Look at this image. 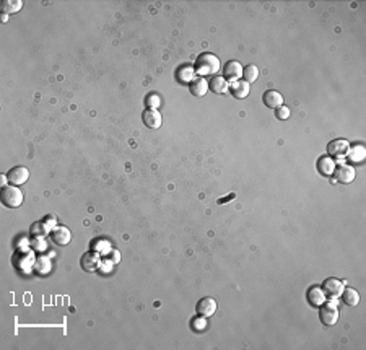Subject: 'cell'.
Instances as JSON below:
<instances>
[{
    "mask_svg": "<svg viewBox=\"0 0 366 350\" xmlns=\"http://www.w3.org/2000/svg\"><path fill=\"white\" fill-rule=\"evenodd\" d=\"M220 59L215 54H210V52H204L200 54L196 61V72L200 77H207V75H215L220 72Z\"/></svg>",
    "mask_w": 366,
    "mask_h": 350,
    "instance_id": "cell-1",
    "label": "cell"
},
{
    "mask_svg": "<svg viewBox=\"0 0 366 350\" xmlns=\"http://www.w3.org/2000/svg\"><path fill=\"white\" fill-rule=\"evenodd\" d=\"M2 204L10 209L20 207L23 204V192L16 186H5L2 189Z\"/></svg>",
    "mask_w": 366,
    "mask_h": 350,
    "instance_id": "cell-2",
    "label": "cell"
},
{
    "mask_svg": "<svg viewBox=\"0 0 366 350\" xmlns=\"http://www.w3.org/2000/svg\"><path fill=\"white\" fill-rule=\"evenodd\" d=\"M319 319L324 326H334L339 321V308L334 303H324L319 310Z\"/></svg>",
    "mask_w": 366,
    "mask_h": 350,
    "instance_id": "cell-3",
    "label": "cell"
},
{
    "mask_svg": "<svg viewBox=\"0 0 366 350\" xmlns=\"http://www.w3.org/2000/svg\"><path fill=\"white\" fill-rule=\"evenodd\" d=\"M344 280H339V279H334L330 277L327 280H324V285H322V290L326 296H330V298H339L342 295V291H344Z\"/></svg>",
    "mask_w": 366,
    "mask_h": 350,
    "instance_id": "cell-4",
    "label": "cell"
},
{
    "mask_svg": "<svg viewBox=\"0 0 366 350\" xmlns=\"http://www.w3.org/2000/svg\"><path fill=\"white\" fill-rule=\"evenodd\" d=\"M29 178V171L25 166H15L7 173V181L11 186H20L25 184Z\"/></svg>",
    "mask_w": 366,
    "mask_h": 350,
    "instance_id": "cell-5",
    "label": "cell"
},
{
    "mask_svg": "<svg viewBox=\"0 0 366 350\" xmlns=\"http://www.w3.org/2000/svg\"><path fill=\"white\" fill-rule=\"evenodd\" d=\"M348 150H350V143H348L345 139H335L332 142L327 143V153L332 156H337V158L345 156Z\"/></svg>",
    "mask_w": 366,
    "mask_h": 350,
    "instance_id": "cell-6",
    "label": "cell"
},
{
    "mask_svg": "<svg viewBox=\"0 0 366 350\" xmlns=\"http://www.w3.org/2000/svg\"><path fill=\"white\" fill-rule=\"evenodd\" d=\"M51 240L59 244V246H66L72 240V233H70L67 226H54L51 230Z\"/></svg>",
    "mask_w": 366,
    "mask_h": 350,
    "instance_id": "cell-7",
    "label": "cell"
},
{
    "mask_svg": "<svg viewBox=\"0 0 366 350\" xmlns=\"http://www.w3.org/2000/svg\"><path fill=\"white\" fill-rule=\"evenodd\" d=\"M243 66H241V62L238 61H229L225 64V67H223V77L226 80H239V77H243Z\"/></svg>",
    "mask_w": 366,
    "mask_h": 350,
    "instance_id": "cell-8",
    "label": "cell"
},
{
    "mask_svg": "<svg viewBox=\"0 0 366 350\" xmlns=\"http://www.w3.org/2000/svg\"><path fill=\"white\" fill-rule=\"evenodd\" d=\"M142 119H144V124L150 127V129H160L161 127V114L155 108H148L146 111H144Z\"/></svg>",
    "mask_w": 366,
    "mask_h": 350,
    "instance_id": "cell-9",
    "label": "cell"
},
{
    "mask_svg": "<svg viewBox=\"0 0 366 350\" xmlns=\"http://www.w3.org/2000/svg\"><path fill=\"white\" fill-rule=\"evenodd\" d=\"M99 254L96 253V251H90V253H85L83 256H81L80 259V264L81 267H83V271L86 272H94L99 269Z\"/></svg>",
    "mask_w": 366,
    "mask_h": 350,
    "instance_id": "cell-10",
    "label": "cell"
},
{
    "mask_svg": "<svg viewBox=\"0 0 366 350\" xmlns=\"http://www.w3.org/2000/svg\"><path fill=\"white\" fill-rule=\"evenodd\" d=\"M229 91H231L233 98H236V100H244V98L249 96L251 85L246 83L244 80H236L229 85Z\"/></svg>",
    "mask_w": 366,
    "mask_h": 350,
    "instance_id": "cell-11",
    "label": "cell"
},
{
    "mask_svg": "<svg viewBox=\"0 0 366 350\" xmlns=\"http://www.w3.org/2000/svg\"><path fill=\"white\" fill-rule=\"evenodd\" d=\"M196 308H197V313L200 314V316L210 318V316H214L215 311H217V301L214 298H210V296H205V298H202L197 303Z\"/></svg>",
    "mask_w": 366,
    "mask_h": 350,
    "instance_id": "cell-12",
    "label": "cell"
},
{
    "mask_svg": "<svg viewBox=\"0 0 366 350\" xmlns=\"http://www.w3.org/2000/svg\"><path fill=\"white\" fill-rule=\"evenodd\" d=\"M335 178H337L339 183L342 184H350L353 179H355V170L350 165H340L334 170Z\"/></svg>",
    "mask_w": 366,
    "mask_h": 350,
    "instance_id": "cell-13",
    "label": "cell"
},
{
    "mask_svg": "<svg viewBox=\"0 0 366 350\" xmlns=\"http://www.w3.org/2000/svg\"><path fill=\"white\" fill-rule=\"evenodd\" d=\"M189 90L194 96L197 98H202L207 95V91H209V81H207L204 77H199V78H194L191 81V85H189Z\"/></svg>",
    "mask_w": 366,
    "mask_h": 350,
    "instance_id": "cell-14",
    "label": "cell"
},
{
    "mask_svg": "<svg viewBox=\"0 0 366 350\" xmlns=\"http://www.w3.org/2000/svg\"><path fill=\"white\" fill-rule=\"evenodd\" d=\"M262 100H264V104H265V106L270 108V109H277V108L283 106V96L280 95L279 91H275V90L265 91Z\"/></svg>",
    "mask_w": 366,
    "mask_h": 350,
    "instance_id": "cell-15",
    "label": "cell"
},
{
    "mask_svg": "<svg viewBox=\"0 0 366 350\" xmlns=\"http://www.w3.org/2000/svg\"><path fill=\"white\" fill-rule=\"evenodd\" d=\"M209 88L214 93H217V95H223V93H226L229 90V85H228V80L223 77V75H215V77L210 80Z\"/></svg>",
    "mask_w": 366,
    "mask_h": 350,
    "instance_id": "cell-16",
    "label": "cell"
},
{
    "mask_svg": "<svg viewBox=\"0 0 366 350\" xmlns=\"http://www.w3.org/2000/svg\"><path fill=\"white\" fill-rule=\"evenodd\" d=\"M308 300L312 306H321L326 303V293H324V290L319 287H312L308 291Z\"/></svg>",
    "mask_w": 366,
    "mask_h": 350,
    "instance_id": "cell-17",
    "label": "cell"
},
{
    "mask_svg": "<svg viewBox=\"0 0 366 350\" xmlns=\"http://www.w3.org/2000/svg\"><path fill=\"white\" fill-rule=\"evenodd\" d=\"M317 170L322 174V176H330L335 170V161L330 158V156H322L317 161Z\"/></svg>",
    "mask_w": 366,
    "mask_h": 350,
    "instance_id": "cell-18",
    "label": "cell"
},
{
    "mask_svg": "<svg viewBox=\"0 0 366 350\" xmlns=\"http://www.w3.org/2000/svg\"><path fill=\"white\" fill-rule=\"evenodd\" d=\"M342 300H344L347 306H358L360 293L355 288H344V291H342Z\"/></svg>",
    "mask_w": 366,
    "mask_h": 350,
    "instance_id": "cell-19",
    "label": "cell"
},
{
    "mask_svg": "<svg viewBox=\"0 0 366 350\" xmlns=\"http://www.w3.org/2000/svg\"><path fill=\"white\" fill-rule=\"evenodd\" d=\"M196 77V69L191 67V66H186V67H181L178 70V80L182 81V83H191Z\"/></svg>",
    "mask_w": 366,
    "mask_h": 350,
    "instance_id": "cell-20",
    "label": "cell"
},
{
    "mask_svg": "<svg viewBox=\"0 0 366 350\" xmlns=\"http://www.w3.org/2000/svg\"><path fill=\"white\" fill-rule=\"evenodd\" d=\"M243 78H244L246 83H249V85L254 83V81L259 78V69H257V66H254V64H249V66H247L243 70Z\"/></svg>",
    "mask_w": 366,
    "mask_h": 350,
    "instance_id": "cell-21",
    "label": "cell"
},
{
    "mask_svg": "<svg viewBox=\"0 0 366 350\" xmlns=\"http://www.w3.org/2000/svg\"><path fill=\"white\" fill-rule=\"evenodd\" d=\"M347 153H348V158H350V161L360 163V161L365 160L366 150H365V147H362V145H357V147H353L352 150H348Z\"/></svg>",
    "mask_w": 366,
    "mask_h": 350,
    "instance_id": "cell-22",
    "label": "cell"
},
{
    "mask_svg": "<svg viewBox=\"0 0 366 350\" xmlns=\"http://www.w3.org/2000/svg\"><path fill=\"white\" fill-rule=\"evenodd\" d=\"M23 2L21 0H5V2H2V10L5 11V13H15V11H18L21 8Z\"/></svg>",
    "mask_w": 366,
    "mask_h": 350,
    "instance_id": "cell-23",
    "label": "cell"
},
{
    "mask_svg": "<svg viewBox=\"0 0 366 350\" xmlns=\"http://www.w3.org/2000/svg\"><path fill=\"white\" fill-rule=\"evenodd\" d=\"M275 114H277V118L279 119H288L290 118V109H288L287 106H280V108H277L275 109Z\"/></svg>",
    "mask_w": 366,
    "mask_h": 350,
    "instance_id": "cell-24",
    "label": "cell"
},
{
    "mask_svg": "<svg viewBox=\"0 0 366 350\" xmlns=\"http://www.w3.org/2000/svg\"><path fill=\"white\" fill-rule=\"evenodd\" d=\"M205 319H204V316L202 318H196L192 321V328L194 329H197V331H202V329H205Z\"/></svg>",
    "mask_w": 366,
    "mask_h": 350,
    "instance_id": "cell-25",
    "label": "cell"
},
{
    "mask_svg": "<svg viewBox=\"0 0 366 350\" xmlns=\"http://www.w3.org/2000/svg\"><path fill=\"white\" fill-rule=\"evenodd\" d=\"M146 104H148L150 108H155L156 109V106L160 104V98H158L156 95H150L148 98H146Z\"/></svg>",
    "mask_w": 366,
    "mask_h": 350,
    "instance_id": "cell-26",
    "label": "cell"
},
{
    "mask_svg": "<svg viewBox=\"0 0 366 350\" xmlns=\"http://www.w3.org/2000/svg\"><path fill=\"white\" fill-rule=\"evenodd\" d=\"M234 197H236V194H229L228 197H225V199L221 197V199H218V204H220V206H223V204H228V201L234 199Z\"/></svg>",
    "mask_w": 366,
    "mask_h": 350,
    "instance_id": "cell-27",
    "label": "cell"
},
{
    "mask_svg": "<svg viewBox=\"0 0 366 350\" xmlns=\"http://www.w3.org/2000/svg\"><path fill=\"white\" fill-rule=\"evenodd\" d=\"M44 223H49V225L54 226L56 225V217H54V215H49V217L44 220Z\"/></svg>",
    "mask_w": 366,
    "mask_h": 350,
    "instance_id": "cell-28",
    "label": "cell"
}]
</instances>
